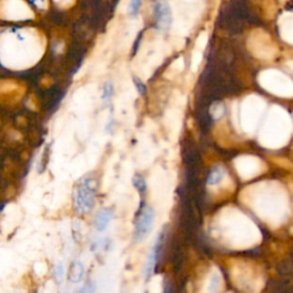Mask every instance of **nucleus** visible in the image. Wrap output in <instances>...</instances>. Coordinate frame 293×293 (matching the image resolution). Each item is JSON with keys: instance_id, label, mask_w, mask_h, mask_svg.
I'll use <instances>...</instances> for the list:
<instances>
[{"instance_id": "obj_1", "label": "nucleus", "mask_w": 293, "mask_h": 293, "mask_svg": "<svg viewBox=\"0 0 293 293\" xmlns=\"http://www.w3.org/2000/svg\"><path fill=\"white\" fill-rule=\"evenodd\" d=\"M293 132V122L285 110L271 107L259 134V142L267 148H280L288 142Z\"/></svg>"}, {"instance_id": "obj_2", "label": "nucleus", "mask_w": 293, "mask_h": 293, "mask_svg": "<svg viewBox=\"0 0 293 293\" xmlns=\"http://www.w3.org/2000/svg\"><path fill=\"white\" fill-rule=\"evenodd\" d=\"M266 101L259 95H249L243 100L238 111L239 126L249 134H253L260 118L266 111Z\"/></svg>"}, {"instance_id": "obj_3", "label": "nucleus", "mask_w": 293, "mask_h": 293, "mask_svg": "<svg viewBox=\"0 0 293 293\" xmlns=\"http://www.w3.org/2000/svg\"><path fill=\"white\" fill-rule=\"evenodd\" d=\"M259 84L268 92L279 97H293V80L277 69L263 70L258 76Z\"/></svg>"}, {"instance_id": "obj_4", "label": "nucleus", "mask_w": 293, "mask_h": 293, "mask_svg": "<svg viewBox=\"0 0 293 293\" xmlns=\"http://www.w3.org/2000/svg\"><path fill=\"white\" fill-rule=\"evenodd\" d=\"M246 46L254 57L261 60H271L278 54V47L270 36L261 29L251 32L247 38Z\"/></svg>"}, {"instance_id": "obj_5", "label": "nucleus", "mask_w": 293, "mask_h": 293, "mask_svg": "<svg viewBox=\"0 0 293 293\" xmlns=\"http://www.w3.org/2000/svg\"><path fill=\"white\" fill-rule=\"evenodd\" d=\"M95 180L86 176L79 181L73 192V204L78 212L86 213L93 209L95 203Z\"/></svg>"}, {"instance_id": "obj_6", "label": "nucleus", "mask_w": 293, "mask_h": 293, "mask_svg": "<svg viewBox=\"0 0 293 293\" xmlns=\"http://www.w3.org/2000/svg\"><path fill=\"white\" fill-rule=\"evenodd\" d=\"M155 212L150 206H143L137 214L134 221V238L137 242H142L150 234L154 225Z\"/></svg>"}, {"instance_id": "obj_7", "label": "nucleus", "mask_w": 293, "mask_h": 293, "mask_svg": "<svg viewBox=\"0 0 293 293\" xmlns=\"http://www.w3.org/2000/svg\"><path fill=\"white\" fill-rule=\"evenodd\" d=\"M235 166L242 176L251 177L258 175L262 170V162L258 157L241 156L235 159Z\"/></svg>"}, {"instance_id": "obj_8", "label": "nucleus", "mask_w": 293, "mask_h": 293, "mask_svg": "<svg viewBox=\"0 0 293 293\" xmlns=\"http://www.w3.org/2000/svg\"><path fill=\"white\" fill-rule=\"evenodd\" d=\"M155 24L158 30H167L172 23V11L170 5L164 0H156L154 3Z\"/></svg>"}, {"instance_id": "obj_9", "label": "nucleus", "mask_w": 293, "mask_h": 293, "mask_svg": "<svg viewBox=\"0 0 293 293\" xmlns=\"http://www.w3.org/2000/svg\"><path fill=\"white\" fill-rule=\"evenodd\" d=\"M279 30L282 38L287 43L293 44V16H283L282 20L279 21Z\"/></svg>"}, {"instance_id": "obj_10", "label": "nucleus", "mask_w": 293, "mask_h": 293, "mask_svg": "<svg viewBox=\"0 0 293 293\" xmlns=\"http://www.w3.org/2000/svg\"><path fill=\"white\" fill-rule=\"evenodd\" d=\"M111 217H113V211L108 209L101 210V211L96 214L95 220H94V226H95V228L99 232H103V230L108 227Z\"/></svg>"}, {"instance_id": "obj_11", "label": "nucleus", "mask_w": 293, "mask_h": 293, "mask_svg": "<svg viewBox=\"0 0 293 293\" xmlns=\"http://www.w3.org/2000/svg\"><path fill=\"white\" fill-rule=\"evenodd\" d=\"M159 247H160V237L158 238V241H157L156 244L152 246V249L149 253V257H148V262H147V267H146L147 277H149L152 273V270H154L156 261H157V255H158Z\"/></svg>"}, {"instance_id": "obj_12", "label": "nucleus", "mask_w": 293, "mask_h": 293, "mask_svg": "<svg viewBox=\"0 0 293 293\" xmlns=\"http://www.w3.org/2000/svg\"><path fill=\"white\" fill-rule=\"evenodd\" d=\"M225 174H226V171L224 170V167H221V166L214 167L213 170L210 172L209 177H208V183L210 185L219 184L222 180H224Z\"/></svg>"}, {"instance_id": "obj_13", "label": "nucleus", "mask_w": 293, "mask_h": 293, "mask_svg": "<svg viewBox=\"0 0 293 293\" xmlns=\"http://www.w3.org/2000/svg\"><path fill=\"white\" fill-rule=\"evenodd\" d=\"M82 274H84V267L80 262H73L69 269V279L72 283L80 282L82 278Z\"/></svg>"}, {"instance_id": "obj_14", "label": "nucleus", "mask_w": 293, "mask_h": 293, "mask_svg": "<svg viewBox=\"0 0 293 293\" xmlns=\"http://www.w3.org/2000/svg\"><path fill=\"white\" fill-rule=\"evenodd\" d=\"M114 84L111 81H106V84L103 85V88H102V94H101V99L103 103H109L111 97H113V94H114Z\"/></svg>"}, {"instance_id": "obj_15", "label": "nucleus", "mask_w": 293, "mask_h": 293, "mask_svg": "<svg viewBox=\"0 0 293 293\" xmlns=\"http://www.w3.org/2000/svg\"><path fill=\"white\" fill-rule=\"evenodd\" d=\"M132 182H133V185L140 192H144L147 190V182L144 180V177L140 174H134L133 179H132Z\"/></svg>"}, {"instance_id": "obj_16", "label": "nucleus", "mask_w": 293, "mask_h": 293, "mask_svg": "<svg viewBox=\"0 0 293 293\" xmlns=\"http://www.w3.org/2000/svg\"><path fill=\"white\" fill-rule=\"evenodd\" d=\"M225 114V107L222 103H216V105L212 106L211 109V115L214 119H219L224 116Z\"/></svg>"}, {"instance_id": "obj_17", "label": "nucleus", "mask_w": 293, "mask_h": 293, "mask_svg": "<svg viewBox=\"0 0 293 293\" xmlns=\"http://www.w3.org/2000/svg\"><path fill=\"white\" fill-rule=\"evenodd\" d=\"M142 0H131L129 6V13L131 16H135L139 13L140 7H141Z\"/></svg>"}, {"instance_id": "obj_18", "label": "nucleus", "mask_w": 293, "mask_h": 293, "mask_svg": "<svg viewBox=\"0 0 293 293\" xmlns=\"http://www.w3.org/2000/svg\"><path fill=\"white\" fill-rule=\"evenodd\" d=\"M133 82H134V86H135V88H137L138 90V93L140 94V95H144L147 92V87H146V84L140 79L139 77H133Z\"/></svg>"}, {"instance_id": "obj_19", "label": "nucleus", "mask_w": 293, "mask_h": 293, "mask_svg": "<svg viewBox=\"0 0 293 293\" xmlns=\"http://www.w3.org/2000/svg\"><path fill=\"white\" fill-rule=\"evenodd\" d=\"M54 274H55V277L57 278V280H62V278H63V275H64V271H63V267H62V265L60 263V265H57L55 267V271H54Z\"/></svg>"}, {"instance_id": "obj_20", "label": "nucleus", "mask_w": 293, "mask_h": 293, "mask_svg": "<svg viewBox=\"0 0 293 293\" xmlns=\"http://www.w3.org/2000/svg\"><path fill=\"white\" fill-rule=\"evenodd\" d=\"M286 67L291 70V71H293V60H290V61H287L286 62Z\"/></svg>"}]
</instances>
